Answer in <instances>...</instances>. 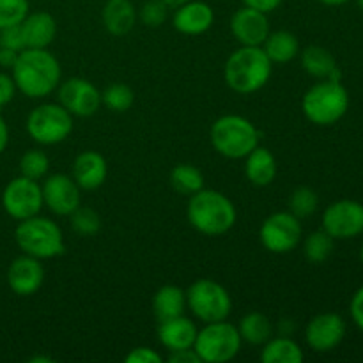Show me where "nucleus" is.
Segmentation results:
<instances>
[{"label":"nucleus","mask_w":363,"mask_h":363,"mask_svg":"<svg viewBox=\"0 0 363 363\" xmlns=\"http://www.w3.org/2000/svg\"><path fill=\"white\" fill-rule=\"evenodd\" d=\"M50 170V160L39 149H28L20 158V174L28 179L39 181L46 177Z\"/></svg>","instance_id":"obj_33"},{"label":"nucleus","mask_w":363,"mask_h":363,"mask_svg":"<svg viewBox=\"0 0 363 363\" xmlns=\"http://www.w3.org/2000/svg\"><path fill=\"white\" fill-rule=\"evenodd\" d=\"M262 50L273 64H287L294 60L300 53L298 38L289 30L269 32L266 41L262 43Z\"/></svg>","instance_id":"obj_26"},{"label":"nucleus","mask_w":363,"mask_h":363,"mask_svg":"<svg viewBox=\"0 0 363 363\" xmlns=\"http://www.w3.org/2000/svg\"><path fill=\"white\" fill-rule=\"evenodd\" d=\"M167 11H169V6H167L163 0H147V2L140 7L138 16H140V21L145 27L158 28L165 23Z\"/></svg>","instance_id":"obj_36"},{"label":"nucleus","mask_w":363,"mask_h":363,"mask_svg":"<svg viewBox=\"0 0 363 363\" xmlns=\"http://www.w3.org/2000/svg\"><path fill=\"white\" fill-rule=\"evenodd\" d=\"M14 240L23 254L32 255L39 261L59 257L66 250L60 227L53 220L39 215L20 220L14 230Z\"/></svg>","instance_id":"obj_6"},{"label":"nucleus","mask_w":363,"mask_h":363,"mask_svg":"<svg viewBox=\"0 0 363 363\" xmlns=\"http://www.w3.org/2000/svg\"><path fill=\"white\" fill-rule=\"evenodd\" d=\"M240 330L225 321L208 323L199 330L194 350L202 363H225L234 360L241 350Z\"/></svg>","instance_id":"obj_7"},{"label":"nucleus","mask_w":363,"mask_h":363,"mask_svg":"<svg viewBox=\"0 0 363 363\" xmlns=\"http://www.w3.org/2000/svg\"><path fill=\"white\" fill-rule=\"evenodd\" d=\"M209 137L218 155L229 160H241L257 147L261 133L247 117L227 113L213 123Z\"/></svg>","instance_id":"obj_4"},{"label":"nucleus","mask_w":363,"mask_h":363,"mask_svg":"<svg viewBox=\"0 0 363 363\" xmlns=\"http://www.w3.org/2000/svg\"><path fill=\"white\" fill-rule=\"evenodd\" d=\"M43 204L57 216H69L82 204V188L66 174H52L41 184Z\"/></svg>","instance_id":"obj_14"},{"label":"nucleus","mask_w":363,"mask_h":363,"mask_svg":"<svg viewBox=\"0 0 363 363\" xmlns=\"http://www.w3.org/2000/svg\"><path fill=\"white\" fill-rule=\"evenodd\" d=\"M108 176V165L103 155L96 151H82L73 162V179L82 190H98Z\"/></svg>","instance_id":"obj_19"},{"label":"nucleus","mask_w":363,"mask_h":363,"mask_svg":"<svg viewBox=\"0 0 363 363\" xmlns=\"http://www.w3.org/2000/svg\"><path fill=\"white\" fill-rule=\"evenodd\" d=\"M16 85L11 74L0 73V108L7 105V103L13 101L14 94H16Z\"/></svg>","instance_id":"obj_39"},{"label":"nucleus","mask_w":363,"mask_h":363,"mask_svg":"<svg viewBox=\"0 0 363 363\" xmlns=\"http://www.w3.org/2000/svg\"><path fill=\"white\" fill-rule=\"evenodd\" d=\"M319 206V197L312 188L300 186L289 195V211L298 218H307L314 215Z\"/></svg>","instance_id":"obj_32"},{"label":"nucleus","mask_w":363,"mask_h":363,"mask_svg":"<svg viewBox=\"0 0 363 363\" xmlns=\"http://www.w3.org/2000/svg\"><path fill=\"white\" fill-rule=\"evenodd\" d=\"M190 225L206 236H222L229 233L238 220L233 201L218 190L202 188L190 195L186 208Z\"/></svg>","instance_id":"obj_2"},{"label":"nucleus","mask_w":363,"mask_h":363,"mask_svg":"<svg viewBox=\"0 0 363 363\" xmlns=\"http://www.w3.org/2000/svg\"><path fill=\"white\" fill-rule=\"evenodd\" d=\"M7 144H9V128H7L6 119L0 113V155L6 151Z\"/></svg>","instance_id":"obj_44"},{"label":"nucleus","mask_w":363,"mask_h":363,"mask_svg":"<svg viewBox=\"0 0 363 363\" xmlns=\"http://www.w3.org/2000/svg\"><path fill=\"white\" fill-rule=\"evenodd\" d=\"M28 0H0V30L20 25L28 14Z\"/></svg>","instance_id":"obj_35"},{"label":"nucleus","mask_w":363,"mask_h":363,"mask_svg":"<svg viewBox=\"0 0 363 363\" xmlns=\"http://www.w3.org/2000/svg\"><path fill=\"white\" fill-rule=\"evenodd\" d=\"M333 238L326 230H314L303 241V255L312 264H323L333 252Z\"/></svg>","instance_id":"obj_30"},{"label":"nucleus","mask_w":363,"mask_h":363,"mask_svg":"<svg viewBox=\"0 0 363 363\" xmlns=\"http://www.w3.org/2000/svg\"><path fill=\"white\" fill-rule=\"evenodd\" d=\"M18 55H20V52H16V50L2 48V46H0V66H2L4 69H13V66L18 60Z\"/></svg>","instance_id":"obj_43"},{"label":"nucleus","mask_w":363,"mask_h":363,"mask_svg":"<svg viewBox=\"0 0 363 363\" xmlns=\"http://www.w3.org/2000/svg\"><path fill=\"white\" fill-rule=\"evenodd\" d=\"M346 337V321L335 312L318 314L305 328V340L315 353H330Z\"/></svg>","instance_id":"obj_15"},{"label":"nucleus","mask_w":363,"mask_h":363,"mask_svg":"<svg viewBox=\"0 0 363 363\" xmlns=\"http://www.w3.org/2000/svg\"><path fill=\"white\" fill-rule=\"evenodd\" d=\"M243 2H245V6L254 7V9L262 11V13L268 14V13H272V11H275L277 7L284 2V0H243Z\"/></svg>","instance_id":"obj_42"},{"label":"nucleus","mask_w":363,"mask_h":363,"mask_svg":"<svg viewBox=\"0 0 363 363\" xmlns=\"http://www.w3.org/2000/svg\"><path fill=\"white\" fill-rule=\"evenodd\" d=\"M215 23V11L202 0H188L176 7L172 25L184 35H201Z\"/></svg>","instance_id":"obj_18"},{"label":"nucleus","mask_w":363,"mask_h":363,"mask_svg":"<svg viewBox=\"0 0 363 363\" xmlns=\"http://www.w3.org/2000/svg\"><path fill=\"white\" fill-rule=\"evenodd\" d=\"M197 326L191 319L184 318V315H177V318L167 319V321H160L158 326V340L165 350L181 351L190 350L194 347L195 339H197Z\"/></svg>","instance_id":"obj_20"},{"label":"nucleus","mask_w":363,"mask_h":363,"mask_svg":"<svg viewBox=\"0 0 363 363\" xmlns=\"http://www.w3.org/2000/svg\"><path fill=\"white\" fill-rule=\"evenodd\" d=\"M71 227L78 236H94L99 229H101V218L98 213L85 206H78L73 213H71Z\"/></svg>","instance_id":"obj_34"},{"label":"nucleus","mask_w":363,"mask_h":363,"mask_svg":"<svg viewBox=\"0 0 363 363\" xmlns=\"http://www.w3.org/2000/svg\"><path fill=\"white\" fill-rule=\"evenodd\" d=\"M45 282V269L39 259L32 255H20L7 268V284L18 296H32Z\"/></svg>","instance_id":"obj_17"},{"label":"nucleus","mask_w":363,"mask_h":363,"mask_svg":"<svg viewBox=\"0 0 363 363\" xmlns=\"http://www.w3.org/2000/svg\"><path fill=\"white\" fill-rule=\"evenodd\" d=\"M240 335L241 340L252 346H262L273 337V325L264 314L261 312H248L240 321Z\"/></svg>","instance_id":"obj_28"},{"label":"nucleus","mask_w":363,"mask_h":363,"mask_svg":"<svg viewBox=\"0 0 363 363\" xmlns=\"http://www.w3.org/2000/svg\"><path fill=\"white\" fill-rule=\"evenodd\" d=\"M323 230L333 240H353L363 234V204L351 199H342L323 213Z\"/></svg>","instance_id":"obj_12"},{"label":"nucleus","mask_w":363,"mask_h":363,"mask_svg":"<svg viewBox=\"0 0 363 363\" xmlns=\"http://www.w3.org/2000/svg\"><path fill=\"white\" fill-rule=\"evenodd\" d=\"M124 360H126V363H162L163 358L162 354H158L155 350H151V347L140 346L133 347V350L126 354Z\"/></svg>","instance_id":"obj_38"},{"label":"nucleus","mask_w":363,"mask_h":363,"mask_svg":"<svg viewBox=\"0 0 363 363\" xmlns=\"http://www.w3.org/2000/svg\"><path fill=\"white\" fill-rule=\"evenodd\" d=\"M350 94L340 82L321 80L312 85L301 98L303 116L315 126H332L346 116Z\"/></svg>","instance_id":"obj_5"},{"label":"nucleus","mask_w":363,"mask_h":363,"mask_svg":"<svg viewBox=\"0 0 363 363\" xmlns=\"http://www.w3.org/2000/svg\"><path fill=\"white\" fill-rule=\"evenodd\" d=\"M186 308L204 325L225 321L233 312V298L216 280L201 279L188 287Z\"/></svg>","instance_id":"obj_8"},{"label":"nucleus","mask_w":363,"mask_h":363,"mask_svg":"<svg viewBox=\"0 0 363 363\" xmlns=\"http://www.w3.org/2000/svg\"><path fill=\"white\" fill-rule=\"evenodd\" d=\"M319 2L325 4V6H332V7H335V6H344V4L351 2V0H319Z\"/></svg>","instance_id":"obj_45"},{"label":"nucleus","mask_w":363,"mask_h":363,"mask_svg":"<svg viewBox=\"0 0 363 363\" xmlns=\"http://www.w3.org/2000/svg\"><path fill=\"white\" fill-rule=\"evenodd\" d=\"M25 48H48L57 35V21L46 11L28 13L20 23Z\"/></svg>","instance_id":"obj_21"},{"label":"nucleus","mask_w":363,"mask_h":363,"mask_svg":"<svg viewBox=\"0 0 363 363\" xmlns=\"http://www.w3.org/2000/svg\"><path fill=\"white\" fill-rule=\"evenodd\" d=\"M303 229L298 216L291 211H277L262 222L259 229L261 245L272 254H289L300 245Z\"/></svg>","instance_id":"obj_10"},{"label":"nucleus","mask_w":363,"mask_h":363,"mask_svg":"<svg viewBox=\"0 0 363 363\" xmlns=\"http://www.w3.org/2000/svg\"><path fill=\"white\" fill-rule=\"evenodd\" d=\"M350 314L354 325L363 332V286L353 294V298H351Z\"/></svg>","instance_id":"obj_40"},{"label":"nucleus","mask_w":363,"mask_h":363,"mask_svg":"<svg viewBox=\"0 0 363 363\" xmlns=\"http://www.w3.org/2000/svg\"><path fill=\"white\" fill-rule=\"evenodd\" d=\"M305 354L300 344L294 342L289 335H280L262 344V363H301Z\"/></svg>","instance_id":"obj_27"},{"label":"nucleus","mask_w":363,"mask_h":363,"mask_svg":"<svg viewBox=\"0 0 363 363\" xmlns=\"http://www.w3.org/2000/svg\"><path fill=\"white\" fill-rule=\"evenodd\" d=\"M4 211L14 220H25L39 215L43 204V190L39 181L18 176L6 184L2 191Z\"/></svg>","instance_id":"obj_11"},{"label":"nucleus","mask_w":363,"mask_h":363,"mask_svg":"<svg viewBox=\"0 0 363 363\" xmlns=\"http://www.w3.org/2000/svg\"><path fill=\"white\" fill-rule=\"evenodd\" d=\"M59 103L77 117H91L101 106V92L92 82L80 77H71L59 87Z\"/></svg>","instance_id":"obj_13"},{"label":"nucleus","mask_w":363,"mask_h":363,"mask_svg":"<svg viewBox=\"0 0 363 363\" xmlns=\"http://www.w3.org/2000/svg\"><path fill=\"white\" fill-rule=\"evenodd\" d=\"M163 2H165L169 7H177V6H181V4L188 2V0H163Z\"/></svg>","instance_id":"obj_47"},{"label":"nucleus","mask_w":363,"mask_h":363,"mask_svg":"<svg viewBox=\"0 0 363 363\" xmlns=\"http://www.w3.org/2000/svg\"><path fill=\"white\" fill-rule=\"evenodd\" d=\"M186 311V291L177 286H163L152 298V312L158 321L183 315Z\"/></svg>","instance_id":"obj_25"},{"label":"nucleus","mask_w":363,"mask_h":363,"mask_svg":"<svg viewBox=\"0 0 363 363\" xmlns=\"http://www.w3.org/2000/svg\"><path fill=\"white\" fill-rule=\"evenodd\" d=\"M170 184L181 195H194L204 188V176L197 167L190 163H179L170 172Z\"/></svg>","instance_id":"obj_29"},{"label":"nucleus","mask_w":363,"mask_h":363,"mask_svg":"<svg viewBox=\"0 0 363 363\" xmlns=\"http://www.w3.org/2000/svg\"><path fill=\"white\" fill-rule=\"evenodd\" d=\"M245 176L255 186H268L277 177V160L268 147H257L245 156Z\"/></svg>","instance_id":"obj_24"},{"label":"nucleus","mask_w":363,"mask_h":363,"mask_svg":"<svg viewBox=\"0 0 363 363\" xmlns=\"http://www.w3.org/2000/svg\"><path fill=\"white\" fill-rule=\"evenodd\" d=\"M360 259H362V264H363V245H362V250H360Z\"/></svg>","instance_id":"obj_49"},{"label":"nucleus","mask_w":363,"mask_h":363,"mask_svg":"<svg viewBox=\"0 0 363 363\" xmlns=\"http://www.w3.org/2000/svg\"><path fill=\"white\" fill-rule=\"evenodd\" d=\"M301 67L307 71L311 77L319 78V80H333L340 82L342 73H340L337 60L326 48L318 45L307 46L301 52Z\"/></svg>","instance_id":"obj_23"},{"label":"nucleus","mask_w":363,"mask_h":363,"mask_svg":"<svg viewBox=\"0 0 363 363\" xmlns=\"http://www.w3.org/2000/svg\"><path fill=\"white\" fill-rule=\"evenodd\" d=\"M0 46H2V48L16 50V52H21V50L25 48L23 32H21L20 25L6 27L0 30Z\"/></svg>","instance_id":"obj_37"},{"label":"nucleus","mask_w":363,"mask_h":363,"mask_svg":"<svg viewBox=\"0 0 363 363\" xmlns=\"http://www.w3.org/2000/svg\"><path fill=\"white\" fill-rule=\"evenodd\" d=\"M11 77L21 94L39 99L50 96L59 87L62 69L48 48H23L11 69Z\"/></svg>","instance_id":"obj_1"},{"label":"nucleus","mask_w":363,"mask_h":363,"mask_svg":"<svg viewBox=\"0 0 363 363\" xmlns=\"http://www.w3.org/2000/svg\"><path fill=\"white\" fill-rule=\"evenodd\" d=\"M28 362L30 363H52L53 360L52 358H46V357H34V358H30Z\"/></svg>","instance_id":"obj_46"},{"label":"nucleus","mask_w":363,"mask_h":363,"mask_svg":"<svg viewBox=\"0 0 363 363\" xmlns=\"http://www.w3.org/2000/svg\"><path fill=\"white\" fill-rule=\"evenodd\" d=\"M135 94L131 87L124 84H113L101 92V103L112 112L123 113L133 106Z\"/></svg>","instance_id":"obj_31"},{"label":"nucleus","mask_w":363,"mask_h":363,"mask_svg":"<svg viewBox=\"0 0 363 363\" xmlns=\"http://www.w3.org/2000/svg\"><path fill=\"white\" fill-rule=\"evenodd\" d=\"M358 6H360V9L363 11V0H358Z\"/></svg>","instance_id":"obj_48"},{"label":"nucleus","mask_w":363,"mask_h":363,"mask_svg":"<svg viewBox=\"0 0 363 363\" xmlns=\"http://www.w3.org/2000/svg\"><path fill=\"white\" fill-rule=\"evenodd\" d=\"M230 32L241 46H262L272 32L268 14L254 7H241L230 18Z\"/></svg>","instance_id":"obj_16"},{"label":"nucleus","mask_w":363,"mask_h":363,"mask_svg":"<svg viewBox=\"0 0 363 363\" xmlns=\"http://www.w3.org/2000/svg\"><path fill=\"white\" fill-rule=\"evenodd\" d=\"M272 71L273 62L262 46H241L227 59L223 77L238 94H254L268 84Z\"/></svg>","instance_id":"obj_3"},{"label":"nucleus","mask_w":363,"mask_h":363,"mask_svg":"<svg viewBox=\"0 0 363 363\" xmlns=\"http://www.w3.org/2000/svg\"><path fill=\"white\" fill-rule=\"evenodd\" d=\"M169 360L172 363H202L199 354L195 353L194 347L190 350H181V351H172L169 357Z\"/></svg>","instance_id":"obj_41"},{"label":"nucleus","mask_w":363,"mask_h":363,"mask_svg":"<svg viewBox=\"0 0 363 363\" xmlns=\"http://www.w3.org/2000/svg\"><path fill=\"white\" fill-rule=\"evenodd\" d=\"M27 131L41 145H55L73 131V116L60 103H43L27 117Z\"/></svg>","instance_id":"obj_9"},{"label":"nucleus","mask_w":363,"mask_h":363,"mask_svg":"<svg viewBox=\"0 0 363 363\" xmlns=\"http://www.w3.org/2000/svg\"><path fill=\"white\" fill-rule=\"evenodd\" d=\"M101 20L108 34L123 38L137 23V9L131 0H106L101 11Z\"/></svg>","instance_id":"obj_22"}]
</instances>
